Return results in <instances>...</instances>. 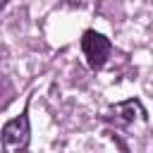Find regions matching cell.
Instances as JSON below:
<instances>
[{
	"label": "cell",
	"instance_id": "cell-1",
	"mask_svg": "<svg viewBox=\"0 0 153 153\" xmlns=\"http://www.w3.org/2000/svg\"><path fill=\"white\" fill-rule=\"evenodd\" d=\"M81 50H84V57H86L88 67H91V69H100V67L108 62V57H110V53H112V45H110V41H108L103 33L88 29V31H84V36H81Z\"/></svg>",
	"mask_w": 153,
	"mask_h": 153
},
{
	"label": "cell",
	"instance_id": "cell-2",
	"mask_svg": "<svg viewBox=\"0 0 153 153\" xmlns=\"http://www.w3.org/2000/svg\"><path fill=\"white\" fill-rule=\"evenodd\" d=\"M29 136H31V127H29V117L26 112H22L19 117L10 120L2 127V148L5 151H24L29 146Z\"/></svg>",
	"mask_w": 153,
	"mask_h": 153
},
{
	"label": "cell",
	"instance_id": "cell-3",
	"mask_svg": "<svg viewBox=\"0 0 153 153\" xmlns=\"http://www.w3.org/2000/svg\"><path fill=\"white\" fill-rule=\"evenodd\" d=\"M110 122H115L117 127H129L134 122H141L146 120V110L139 100H124V103H117L115 108H110V115H108Z\"/></svg>",
	"mask_w": 153,
	"mask_h": 153
},
{
	"label": "cell",
	"instance_id": "cell-4",
	"mask_svg": "<svg viewBox=\"0 0 153 153\" xmlns=\"http://www.w3.org/2000/svg\"><path fill=\"white\" fill-rule=\"evenodd\" d=\"M12 100H14V86H12V81H10L5 74H0V112H2Z\"/></svg>",
	"mask_w": 153,
	"mask_h": 153
},
{
	"label": "cell",
	"instance_id": "cell-5",
	"mask_svg": "<svg viewBox=\"0 0 153 153\" xmlns=\"http://www.w3.org/2000/svg\"><path fill=\"white\" fill-rule=\"evenodd\" d=\"M65 2H76V0H65Z\"/></svg>",
	"mask_w": 153,
	"mask_h": 153
}]
</instances>
